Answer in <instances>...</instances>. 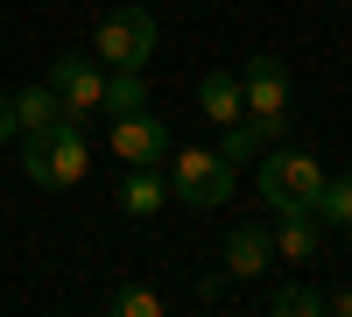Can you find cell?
<instances>
[{
	"label": "cell",
	"instance_id": "obj_17",
	"mask_svg": "<svg viewBox=\"0 0 352 317\" xmlns=\"http://www.w3.org/2000/svg\"><path fill=\"white\" fill-rule=\"evenodd\" d=\"M106 310H113V317H162V296L141 289V282H120V289L106 296Z\"/></svg>",
	"mask_w": 352,
	"mask_h": 317
},
{
	"label": "cell",
	"instance_id": "obj_14",
	"mask_svg": "<svg viewBox=\"0 0 352 317\" xmlns=\"http://www.w3.org/2000/svg\"><path fill=\"white\" fill-rule=\"evenodd\" d=\"M141 106H148V78H141V71H113L99 113H106V120H120V113H141Z\"/></svg>",
	"mask_w": 352,
	"mask_h": 317
},
{
	"label": "cell",
	"instance_id": "obj_10",
	"mask_svg": "<svg viewBox=\"0 0 352 317\" xmlns=\"http://www.w3.org/2000/svg\"><path fill=\"white\" fill-rule=\"evenodd\" d=\"M268 233H275V261H317L324 247V219L317 212H268Z\"/></svg>",
	"mask_w": 352,
	"mask_h": 317
},
{
	"label": "cell",
	"instance_id": "obj_13",
	"mask_svg": "<svg viewBox=\"0 0 352 317\" xmlns=\"http://www.w3.org/2000/svg\"><path fill=\"white\" fill-rule=\"evenodd\" d=\"M56 120H64V106H56L50 78H43V85H21V92H14V134H36V127H56Z\"/></svg>",
	"mask_w": 352,
	"mask_h": 317
},
{
	"label": "cell",
	"instance_id": "obj_2",
	"mask_svg": "<svg viewBox=\"0 0 352 317\" xmlns=\"http://www.w3.org/2000/svg\"><path fill=\"white\" fill-rule=\"evenodd\" d=\"M254 184L268 197V212H317V190H324V162L289 149V141H268L254 155Z\"/></svg>",
	"mask_w": 352,
	"mask_h": 317
},
{
	"label": "cell",
	"instance_id": "obj_19",
	"mask_svg": "<svg viewBox=\"0 0 352 317\" xmlns=\"http://www.w3.org/2000/svg\"><path fill=\"white\" fill-rule=\"evenodd\" d=\"M14 134V92H0V141Z\"/></svg>",
	"mask_w": 352,
	"mask_h": 317
},
{
	"label": "cell",
	"instance_id": "obj_8",
	"mask_svg": "<svg viewBox=\"0 0 352 317\" xmlns=\"http://www.w3.org/2000/svg\"><path fill=\"white\" fill-rule=\"evenodd\" d=\"M240 92H247V113H289V64L275 50H247Z\"/></svg>",
	"mask_w": 352,
	"mask_h": 317
},
{
	"label": "cell",
	"instance_id": "obj_5",
	"mask_svg": "<svg viewBox=\"0 0 352 317\" xmlns=\"http://www.w3.org/2000/svg\"><path fill=\"white\" fill-rule=\"evenodd\" d=\"M50 92L64 106V120H99V99H106V64L85 50H56L50 56Z\"/></svg>",
	"mask_w": 352,
	"mask_h": 317
},
{
	"label": "cell",
	"instance_id": "obj_9",
	"mask_svg": "<svg viewBox=\"0 0 352 317\" xmlns=\"http://www.w3.org/2000/svg\"><path fill=\"white\" fill-rule=\"evenodd\" d=\"M275 268V233H268V219H240L226 233V275L232 282H261Z\"/></svg>",
	"mask_w": 352,
	"mask_h": 317
},
{
	"label": "cell",
	"instance_id": "obj_11",
	"mask_svg": "<svg viewBox=\"0 0 352 317\" xmlns=\"http://www.w3.org/2000/svg\"><path fill=\"white\" fill-rule=\"evenodd\" d=\"M162 205H169L162 162H127V177H120V212H127V219H155Z\"/></svg>",
	"mask_w": 352,
	"mask_h": 317
},
{
	"label": "cell",
	"instance_id": "obj_6",
	"mask_svg": "<svg viewBox=\"0 0 352 317\" xmlns=\"http://www.w3.org/2000/svg\"><path fill=\"white\" fill-rule=\"evenodd\" d=\"M169 120L155 106H141V113H120V120H113V155L120 162H169Z\"/></svg>",
	"mask_w": 352,
	"mask_h": 317
},
{
	"label": "cell",
	"instance_id": "obj_12",
	"mask_svg": "<svg viewBox=\"0 0 352 317\" xmlns=\"http://www.w3.org/2000/svg\"><path fill=\"white\" fill-rule=\"evenodd\" d=\"M197 113L212 127H226V120H240L247 113V92H240V71H226V64H212L204 71V85H197Z\"/></svg>",
	"mask_w": 352,
	"mask_h": 317
},
{
	"label": "cell",
	"instance_id": "obj_4",
	"mask_svg": "<svg viewBox=\"0 0 352 317\" xmlns=\"http://www.w3.org/2000/svg\"><path fill=\"white\" fill-rule=\"evenodd\" d=\"M155 43H162V28H155L148 8H134V0L113 8V14H99V64L106 71H148Z\"/></svg>",
	"mask_w": 352,
	"mask_h": 317
},
{
	"label": "cell",
	"instance_id": "obj_15",
	"mask_svg": "<svg viewBox=\"0 0 352 317\" xmlns=\"http://www.w3.org/2000/svg\"><path fill=\"white\" fill-rule=\"evenodd\" d=\"M268 317H324V289H310V282H275L268 289Z\"/></svg>",
	"mask_w": 352,
	"mask_h": 317
},
{
	"label": "cell",
	"instance_id": "obj_3",
	"mask_svg": "<svg viewBox=\"0 0 352 317\" xmlns=\"http://www.w3.org/2000/svg\"><path fill=\"white\" fill-rule=\"evenodd\" d=\"M232 184H240V169L219 149H169V197H184L190 212H226Z\"/></svg>",
	"mask_w": 352,
	"mask_h": 317
},
{
	"label": "cell",
	"instance_id": "obj_7",
	"mask_svg": "<svg viewBox=\"0 0 352 317\" xmlns=\"http://www.w3.org/2000/svg\"><path fill=\"white\" fill-rule=\"evenodd\" d=\"M268 141H289V113H240V120L219 127V155H226L232 169H247Z\"/></svg>",
	"mask_w": 352,
	"mask_h": 317
},
{
	"label": "cell",
	"instance_id": "obj_20",
	"mask_svg": "<svg viewBox=\"0 0 352 317\" xmlns=\"http://www.w3.org/2000/svg\"><path fill=\"white\" fill-rule=\"evenodd\" d=\"M324 310H331V317H352V289H338V296H324Z\"/></svg>",
	"mask_w": 352,
	"mask_h": 317
},
{
	"label": "cell",
	"instance_id": "obj_18",
	"mask_svg": "<svg viewBox=\"0 0 352 317\" xmlns=\"http://www.w3.org/2000/svg\"><path fill=\"white\" fill-rule=\"evenodd\" d=\"M226 282H232V275H204V282H197V303H226Z\"/></svg>",
	"mask_w": 352,
	"mask_h": 317
},
{
	"label": "cell",
	"instance_id": "obj_16",
	"mask_svg": "<svg viewBox=\"0 0 352 317\" xmlns=\"http://www.w3.org/2000/svg\"><path fill=\"white\" fill-rule=\"evenodd\" d=\"M317 219H324L331 233H352V169H345V177H324V190H317Z\"/></svg>",
	"mask_w": 352,
	"mask_h": 317
},
{
	"label": "cell",
	"instance_id": "obj_1",
	"mask_svg": "<svg viewBox=\"0 0 352 317\" xmlns=\"http://www.w3.org/2000/svg\"><path fill=\"white\" fill-rule=\"evenodd\" d=\"M85 169H92V134H85V120H56V127L21 134V177L36 190H78Z\"/></svg>",
	"mask_w": 352,
	"mask_h": 317
}]
</instances>
